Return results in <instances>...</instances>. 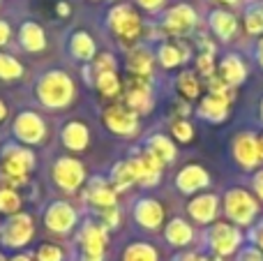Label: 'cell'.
I'll list each match as a JSON object with an SVG mask.
<instances>
[{
    "instance_id": "42",
    "label": "cell",
    "mask_w": 263,
    "mask_h": 261,
    "mask_svg": "<svg viewBox=\"0 0 263 261\" xmlns=\"http://www.w3.org/2000/svg\"><path fill=\"white\" fill-rule=\"evenodd\" d=\"M238 261H263V252L259 248H245L240 252V257H238Z\"/></svg>"
},
{
    "instance_id": "14",
    "label": "cell",
    "mask_w": 263,
    "mask_h": 261,
    "mask_svg": "<svg viewBox=\"0 0 263 261\" xmlns=\"http://www.w3.org/2000/svg\"><path fill=\"white\" fill-rule=\"evenodd\" d=\"M129 166L132 171H134L136 176V183H141L143 188H155V185L159 183V178H162V169L164 166L159 164L157 160H155L150 153H141V155H134L129 157Z\"/></svg>"
},
{
    "instance_id": "17",
    "label": "cell",
    "mask_w": 263,
    "mask_h": 261,
    "mask_svg": "<svg viewBox=\"0 0 263 261\" xmlns=\"http://www.w3.org/2000/svg\"><path fill=\"white\" fill-rule=\"evenodd\" d=\"M233 155H236L238 164L242 169H254L261 162V148H259V139L254 134H240L233 143Z\"/></svg>"
},
{
    "instance_id": "9",
    "label": "cell",
    "mask_w": 263,
    "mask_h": 261,
    "mask_svg": "<svg viewBox=\"0 0 263 261\" xmlns=\"http://www.w3.org/2000/svg\"><path fill=\"white\" fill-rule=\"evenodd\" d=\"M196 26V12L192 5H173L162 14V30L166 35H187Z\"/></svg>"
},
{
    "instance_id": "48",
    "label": "cell",
    "mask_w": 263,
    "mask_h": 261,
    "mask_svg": "<svg viewBox=\"0 0 263 261\" xmlns=\"http://www.w3.org/2000/svg\"><path fill=\"white\" fill-rule=\"evenodd\" d=\"M256 58H259L261 67H263V37L259 40V44H256Z\"/></svg>"
},
{
    "instance_id": "30",
    "label": "cell",
    "mask_w": 263,
    "mask_h": 261,
    "mask_svg": "<svg viewBox=\"0 0 263 261\" xmlns=\"http://www.w3.org/2000/svg\"><path fill=\"white\" fill-rule=\"evenodd\" d=\"M157 58H159V65H162V67L173 69L187 60V49L182 44H162L157 51Z\"/></svg>"
},
{
    "instance_id": "49",
    "label": "cell",
    "mask_w": 263,
    "mask_h": 261,
    "mask_svg": "<svg viewBox=\"0 0 263 261\" xmlns=\"http://www.w3.org/2000/svg\"><path fill=\"white\" fill-rule=\"evenodd\" d=\"M58 14H60V16H67V14H69V5L67 3H58Z\"/></svg>"
},
{
    "instance_id": "20",
    "label": "cell",
    "mask_w": 263,
    "mask_h": 261,
    "mask_svg": "<svg viewBox=\"0 0 263 261\" xmlns=\"http://www.w3.org/2000/svg\"><path fill=\"white\" fill-rule=\"evenodd\" d=\"M67 49H69V55L79 63H92L97 55V44L95 40L90 37V32L86 30H77L69 35V42H67Z\"/></svg>"
},
{
    "instance_id": "40",
    "label": "cell",
    "mask_w": 263,
    "mask_h": 261,
    "mask_svg": "<svg viewBox=\"0 0 263 261\" xmlns=\"http://www.w3.org/2000/svg\"><path fill=\"white\" fill-rule=\"evenodd\" d=\"M196 67H199V72L203 74V77H215V60H213V53H201L199 58H196Z\"/></svg>"
},
{
    "instance_id": "11",
    "label": "cell",
    "mask_w": 263,
    "mask_h": 261,
    "mask_svg": "<svg viewBox=\"0 0 263 261\" xmlns=\"http://www.w3.org/2000/svg\"><path fill=\"white\" fill-rule=\"evenodd\" d=\"M125 106L134 114H148L153 109V88H150L148 79H127V83H125Z\"/></svg>"
},
{
    "instance_id": "19",
    "label": "cell",
    "mask_w": 263,
    "mask_h": 261,
    "mask_svg": "<svg viewBox=\"0 0 263 261\" xmlns=\"http://www.w3.org/2000/svg\"><path fill=\"white\" fill-rule=\"evenodd\" d=\"M60 141H63V146L67 151L81 153L90 143V132H88V127L81 120H69V123H65L63 132H60Z\"/></svg>"
},
{
    "instance_id": "27",
    "label": "cell",
    "mask_w": 263,
    "mask_h": 261,
    "mask_svg": "<svg viewBox=\"0 0 263 261\" xmlns=\"http://www.w3.org/2000/svg\"><path fill=\"white\" fill-rule=\"evenodd\" d=\"M227 114H229V102L224 100V97H217V95H205L203 102H201V106H199V116L205 120H210V123L224 120Z\"/></svg>"
},
{
    "instance_id": "52",
    "label": "cell",
    "mask_w": 263,
    "mask_h": 261,
    "mask_svg": "<svg viewBox=\"0 0 263 261\" xmlns=\"http://www.w3.org/2000/svg\"><path fill=\"white\" fill-rule=\"evenodd\" d=\"M9 261H35V259H32L30 254H16V257H12Z\"/></svg>"
},
{
    "instance_id": "35",
    "label": "cell",
    "mask_w": 263,
    "mask_h": 261,
    "mask_svg": "<svg viewBox=\"0 0 263 261\" xmlns=\"http://www.w3.org/2000/svg\"><path fill=\"white\" fill-rule=\"evenodd\" d=\"M23 77V65L14 55L0 53V79L3 81H16Z\"/></svg>"
},
{
    "instance_id": "32",
    "label": "cell",
    "mask_w": 263,
    "mask_h": 261,
    "mask_svg": "<svg viewBox=\"0 0 263 261\" xmlns=\"http://www.w3.org/2000/svg\"><path fill=\"white\" fill-rule=\"evenodd\" d=\"M21 203H23L21 194H18L16 190L0 183V213H3V215H16V213L21 211Z\"/></svg>"
},
{
    "instance_id": "39",
    "label": "cell",
    "mask_w": 263,
    "mask_h": 261,
    "mask_svg": "<svg viewBox=\"0 0 263 261\" xmlns=\"http://www.w3.org/2000/svg\"><path fill=\"white\" fill-rule=\"evenodd\" d=\"M35 261H63V250L53 243H46L37 250Z\"/></svg>"
},
{
    "instance_id": "2",
    "label": "cell",
    "mask_w": 263,
    "mask_h": 261,
    "mask_svg": "<svg viewBox=\"0 0 263 261\" xmlns=\"http://www.w3.org/2000/svg\"><path fill=\"white\" fill-rule=\"evenodd\" d=\"M35 169V153L23 146H7L0 160V183L9 188H21L28 183V176Z\"/></svg>"
},
{
    "instance_id": "7",
    "label": "cell",
    "mask_w": 263,
    "mask_h": 261,
    "mask_svg": "<svg viewBox=\"0 0 263 261\" xmlns=\"http://www.w3.org/2000/svg\"><path fill=\"white\" fill-rule=\"evenodd\" d=\"M12 132L26 146H37L46 137V123L40 114L35 111H21L12 123Z\"/></svg>"
},
{
    "instance_id": "54",
    "label": "cell",
    "mask_w": 263,
    "mask_h": 261,
    "mask_svg": "<svg viewBox=\"0 0 263 261\" xmlns=\"http://www.w3.org/2000/svg\"><path fill=\"white\" fill-rule=\"evenodd\" d=\"M205 261H224L222 257H217V254H215V257H205Z\"/></svg>"
},
{
    "instance_id": "29",
    "label": "cell",
    "mask_w": 263,
    "mask_h": 261,
    "mask_svg": "<svg viewBox=\"0 0 263 261\" xmlns=\"http://www.w3.org/2000/svg\"><path fill=\"white\" fill-rule=\"evenodd\" d=\"M109 183L114 185L116 192H125V190H129L132 185L136 183V176L134 171H132L129 162H118V164H114V169H111V176H109Z\"/></svg>"
},
{
    "instance_id": "45",
    "label": "cell",
    "mask_w": 263,
    "mask_h": 261,
    "mask_svg": "<svg viewBox=\"0 0 263 261\" xmlns=\"http://www.w3.org/2000/svg\"><path fill=\"white\" fill-rule=\"evenodd\" d=\"M252 240H254V243H256V248H259L261 252H263V222H261L259 227H256L254 231H252Z\"/></svg>"
},
{
    "instance_id": "8",
    "label": "cell",
    "mask_w": 263,
    "mask_h": 261,
    "mask_svg": "<svg viewBox=\"0 0 263 261\" xmlns=\"http://www.w3.org/2000/svg\"><path fill=\"white\" fill-rule=\"evenodd\" d=\"M55 185H58L63 192H77L79 188L86 180V169L79 160L74 157H58L53 162V169H51Z\"/></svg>"
},
{
    "instance_id": "41",
    "label": "cell",
    "mask_w": 263,
    "mask_h": 261,
    "mask_svg": "<svg viewBox=\"0 0 263 261\" xmlns=\"http://www.w3.org/2000/svg\"><path fill=\"white\" fill-rule=\"evenodd\" d=\"M102 220H104L106 229H116L120 225V208H111V211L102 213Z\"/></svg>"
},
{
    "instance_id": "57",
    "label": "cell",
    "mask_w": 263,
    "mask_h": 261,
    "mask_svg": "<svg viewBox=\"0 0 263 261\" xmlns=\"http://www.w3.org/2000/svg\"><path fill=\"white\" fill-rule=\"evenodd\" d=\"M0 261H5V257H3V254H0Z\"/></svg>"
},
{
    "instance_id": "16",
    "label": "cell",
    "mask_w": 263,
    "mask_h": 261,
    "mask_svg": "<svg viewBox=\"0 0 263 261\" xmlns=\"http://www.w3.org/2000/svg\"><path fill=\"white\" fill-rule=\"evenodd\" d=\"M134 220L139 222L143 229L148 231H155L162 227L164 222V208L162 203L157 201V199H139V201L134 203Z\"/></svg>"
},
{
    "instance_id": "31",
    "label": "cell",
    "mask_w": 263,
    "mask_h": 261,
    "mask_svg": "<svg viewBox=\"0 0 263 261\" xmlns=\"http://www.w3.org/2000/svg\"><path fill=\"white\" fill-rule=\"evenodd\" d=\"M95 88L104 97L114 100V97H118L123 92V81L118 79L116 72H102V74H95Z\"/></svg>"
},
{
    "instance_id": "25",
    "label": "cell",
    "mask_w": 263,
    "mask_h": 261,
    "mask_svg": "<svg viewBox=\"0 0 263 261\" xmlns=\"http://www.w3.org/2000/svg\"><path fill=\"white\" fill-rule=\"evenodd\" d=\"M153 53L148 49H132L127 55V69L132 77H141V79H148L153 74Z\"/></svg>"
},
{
    "instance_id": "24",
    "label": "cell",
    "mask_w": 263,
    "mask_h": 261,
    "mask_svg": "<svg viewBox=\"0 0 263 261\" xmlns=\"http://www.w3.org/2000/svg\"><path fill=\"white\" fill-rule=\"evenodd\" d=\"M145 153H150L162 166L176 160V146H173V141L168 137H164V134H153V137L148 139V143H145Z\"/></svg>"
},
{
    "instance_id": "55",
    "label": "cell",
    "mask_w": 263,
    "mask_h": 261,
    "mask_svg": "<svg viewBox=\"0 0 263 261\" xmlns=\"http://www.w3.org/2000/svg\"><path fill=\"white\" fill-rule=\"evenodd\" d=\"M259 148H261V160H263V137L259 139Z\"/></svg>"
},
{
    "instance_id": "6",
    "label": "cell",
    "mask_w": 263,
    "mask_h": 261,
    "mask_svg": "<svg viewBox=\"0 0 263 261\" xmlns=\"http://www.w3.org/2000/svg\"><path fill=\"white\" fill-rule=\"evenodd\" d=\"M102 123L109 132L118 137H134L139 132V114H134L125 104H111L102 114Z\"/></svg>"
},
{
    "instance_id": "44",
    "label": "cell",
    "mask_w": 263,
    "mask_h": 261,
    "mask_svg": "<svg viewBox=\"0 0 263 261\" xmlns=\"http://www.w3.org/2000/svg\"><path fill=\"white\" fill-rule=\"evenodd\" d=\"M12 37V26H9L5 18H0V46H5Z\"/></svg>"
},
{
    "instance_id": "5",
    "label": "cell",
    "mask_w": 263,
    "mask_h": 261,
    "mask_svg": "<svg viewBox=\"0 0 263 261\" xmlns=\"http://www.w3.org/2000/svg\"><path fill=\"white\" fill-rule=\"evenodd\" d=\"M224 213H227V217L231 222H236V225H252L256 217V213H259V203L254 201V197L252 194H247L245 190L236 188V190H229L227 194H224Z\"/></svg>"
},
{
    "instance_id": "23",
    "label": "cell",
    "mask_w": 263,
    "mask_h": 261,
    "mask_svg": "<svg viewBox=\"0 0 263 261\" xmlns=\"http://www.w3.org/2000/svg\"><path fill=\"white\" fill-rule=\"evenodd\" d=\"M187 213H190V217L194 222L208 225V222H213L215 215H217V197H215V194H199V197H194L190 201Z\"/></svg>"
},
{
    "instance_id": "34",
    "label": "cell",
    "mask_w": 263,
    "mask_h": 261,
    "mask_svg": "<svg viewBox=\"0 0 263 261\" xmlns=\"http://www.w3.org/2000/svg\"><path fill=\"white\" fill-rule=\"evenodd\" d=\"M245 30L250 35H261L263 32V0L252 3L245 9Z\"/></svg>"
},
{
    "instance_id": "22",
    "label": "cell",
    "mask_w": 263,
    "mask_h": 261,
    "mask_svg": "<svg viewBox=\"0 0 263 261\" xmlns=\"http://www.w3.org/2000/svg\"><path fill=\"white\" fill-rule=\"evenodd\" d=\"M208 26L219 40L229 42V40H233L238 32V18L233 16L229 9H213L208 16Z\"/></svg>"
},
{
    "instance_id": "18",
    "label": "cell",
    "mask_w": 263,
    "mask_h": 261,
    "mask_svg": "<svg viewBox=\"0 0 263 261\" xmlns=\"http://www.w3.org/2000/svg\"><path fill=\"white\" fill-rule=\"evenodd\" d=\"M208 183H210L208 171L199 164L185 166V169L176 176V185L182 194H194V192H199V190L208 188Z\"/></svg>"
},
{
    "instance_id": "33",
    "label": "cell",
    "mask_w": 263,
    "mask_h": 261,
    "mask_svg": "<svg viewBox=\"0 0 263 261\" xmlns=\"http://www.w3.org/2000/svg\"><path fill=\"white\" fill-rule=\"evenodd\" d=\"M123 261H157V250L150 243H132L125 248Z\"/></svg>"
},
{
    "instance_id": "3",
    "label": "cell",
    "mask_w": 263,
    "mask_h": 261,
    "mask_svg": "<svg viewBox=\"0 0 263 261\" xmlns=\"http://www.w3.org/2000/svg\"><path fill=\"white\" fill-rule=\"evenodd\" d=\"M106 26L125 44L136 42L141 37V32H143V23H141L139 12L127 3H118L106 12Z\"/></svg>"
},
{
    "instance_id": "56",
    "label": "cell",
    "mask_w": 263,
    "mask_h": 261,
    "mask_svg": "<svg viewBox=\"0 0 263 261\" xmlns=\"http://www.w3.org/2000/svg\"><path fill=\"white\" fill-rule=\"evenodd\" d=\"M261 118H263V100H261Z\"/></svg>"
},
{
    "instance_id": "4",
    "label": "cell",
    "mask_w": 263,
    "mask_h": 261,
    "mask_svg": "<svg viewBox=\"0 0 263 261\" xmlns=\"http://www.w3.org/2000/svg\"><path fill=\"white\" fill-rule=\"evenodd\" d=\"M32 234H35V222L28 213H16V215H9L7 220L0 225V243L5 248H26L30 243Z\"/></svg>"
},
{
    "instance_id": "10",
    "label": "cell",
    "mask_w": 263,
    "mask_h": 261,
    "mask_svg": "<svg viewBox=\"0 0 263 261\" xmlns=\"http://www.w3.org/2000/svg\"><path fill=\"white\" fill-rule=\"evenodd\" d=\"M77 208L67 201H53L44 211V225L53 234H69L77 227Z\"/></svg>"
},
{
    "instance_id": "47",
    "label": "cell",
    "mask_w": 263,
    "mask_h": 261,
    "mask_svg": "<svg viewBox=\"0 0 263 261\" xmlns=\"http://www.w3.org/2000/svg\"><path fill=\"white\" fill-rule=\"evenodd\" d=\"M173 261H205V257H201V254H180V257H176Z\"/></svg>"
},
{
    "instance_id": "36",
    "label": "cell",
    "mask_w": 263,
    "mask_h": 261,
    "mask_svg": "<svg viewBox=\"0 0 263 261\" xmlns=\"http://www.w3.org/2000/svg\"><path fill=\"white\" fill-rule=\"evenodd\" d=\"M178 90H180L187 100H194L201 92V83L192 72H182L180 77H178Z\"/></svg>"
},
{
    "instance_id": "50",
    "label": "cell",
    "mask_w": 263,
    "mask_h": 261,
    "mask_svg": "<svg viewBox=\"0 0 263 261\" xmlns=\"http://www.w3.org/2000/svg\"><path fill=\"white\" fill-rule=\"evenodd\" d=\"M79 261H104V257H95V254H81Z\"/></svg>"
},
{
    "instance_id": "43",
    "label": "cell",
    "mask_w": 263,
    "mask_h": 261,
    "mask_svg": "<svg viewBox=\"0 0 263 261\" xmlns=\"http://www.w3.org/2000/svg\"><path fill=\"white\" fill-rule=\"evenodd\" d=\"M164 3H166V0H136V5H139L141 9H145V12H159V9L164 7Z\"/></svg>"
},
{
    "instance_id": "1",
    "label": "cell",
    "mask_w": 263,
    "mask_h": 261,
    "mask_svg": "<svg viewBox=\"0 0 263 261\" xmlns=\"http://www.w3.org/2000/svg\"><path fill=\"white\" fill-rule=\"evenodd\" d=\"M35 95L42 106L51 111L67 109L77 97V86H74L72 77L65 74L63 69H49L44 72L35 83Z\"/></svg>"
},
{
    "instance_id": "53",
    "label": "cell",
    "mask_w": 263,
    "mask_h": 261,
    "mask_svg": "<svg viewBox=\"0 0 263 261\" xmlns=\"http://www.w3.org/2000/svg\"><path fill=\"white\" fill-rule=\"evenodd\" d=\"M213 3H219V5H238V0H213Z\"/></svg>"
},
{
    "instance_id": "15",
    "label": "cell",
    "mask_w": 263,
    "mask_h": 261,
    "mask_svg": "<svg viewBox=\"0 0 263 261\" xmlns=\"http://www.w3.org/2000/svg\"><path fill=\"white\" fill-rule=\"evenodd\" d=\"M106 240H109V229L104 225H95L88 222L81 231H79V248L81 254H95V257H104Z\"/></svg>"
},
{
    "instance_id": "13",
    "label": "cell",
    "mask_w": 263,
    "mask_h": 261,
    "mask_svg": "<svg viewBox=\"0 0 263 261\" xmlns=\"http://www.w3.org/2000/svg\"><path fill=\"white\" fill-rule=\"evenodd\" d=\"M86 201L90 206H95L100 213H104L111 211V208H118V192L114 190V185L109 180L95 176L86 188Z\"/></svg>"
},
{
    "instance_id": "37",
    "label": "cell",
    "mask_w": 263,
    "mask_h": 261,
    "mask_svg": "<svg viewBox=\"0 0 263 261\" xmlns=\"http://www.w3.org/2000/svg\"><path fill=\"white\" fill-rule=\"evenodd\" d=\"M92 72L95 74H102V72H116V58L114 53H97L95 60L90 63Z\"/></svg>"
},
{
    "instance_id": "51",
    "label": "cell",
    "mask_w": 263,
    "mask_h": 261,
    "mask_svg": "<svg viewBox=\"0 0 263 261\" xmlns=\"http://www.w3.org/2000/svg\"><path fill=\"white\" fill-rule=\"evenodd\" d=\"M5 118H7V104H5V102L0 100V123H3Z\"/></svg>"
},
{
    "instance_id": "46",
    "label": "cell",
    "mask_w": 263,
    "mask_h": 261,
    "mask_svg": "<svg viewBox=\"0 0 263 261\" xmlns=\"http://www.w3.org/2000/svg\"><path fill=\"white\" fill-rule=\"evenodd\" d=\"M254 190H256V194L263 199V171H259V174L254 176Z\"/></svg>"
},
{
    "instance_id": "21",
    "label": "cell",
    "mask_w": 263,
    "mask_h": 261,
    "mask_svg": "<svg viewBox=\"0 0 263 261\" xmlns=\"http://www.w3.org/2000/svg\"><path fill=\"white\" fill-rule=\"evenodd\" d=\"M18 44L28 53H40L46 49V32L40 23L35 21H23L18 28Z\"/></svg>"
},
{
    "instance_id": "26",
    "label": "cell",
    "mask_w": 263,
    "mask_h": 261,
    "mask_svg": "<svg viewBox=\"0 0 263 261\" xmlns=\"http://www.w3.org/2000/svg\"><path fill=\"white\" fill-rule=\"evenodd\" d=\"M164 236H166L168 245H173V248H185V245L192 243V238H194V231H192V227L187 225L185 220L176 217V220H171L166 225V229H164Z\"/></svg>"
},
{
    "instance_id": "12",
    "label": "cell",
    "mask_w": 263,
    "mask_h": 261,
    "mask_svg": "<svg viewBox=\"0 0 263 261\" xmlns=\"http://www.w3.org/2000/svg\"><path fill=\"white\" fill-rule=\"evenodd\" d=\"M242 236L236 227L227 225V222H219V225H213V229L208 231V245L217 257H229L238 250Z\"/></svg>"
},
{
    "instance_id": "28",
    "label": "cell",
    "mask_w": 263,
    "mask_h": 261,
    "mask_svg": "<svg viewBox=\"0 0 263 261\" xmlns=\"http://www.w3.org/2000/svg\"><path fill=\"white\" fill-rule=\"evenodd\" d=\"M219 77L229 83V86H238L245 79V63L238 55H227L219 63Z\"/></svg>"
},
{
    "instance_id": "38",
    "label": "cell",
    "mask_w": 263,
    "mask_h": 261,
    "mask_svg": "<svg viewBox=\"0 0 263 261\" xmlns=\"http://www.w3.org/2000/svg\"><path fill=\"white\" fill-rule=\"evenodd\" d=\"M171 132H173V137H176L178 141H182V143L192 141V137H194V129H192V125L187 123V120H173Z\"/></svg>"
}]
</instances>
